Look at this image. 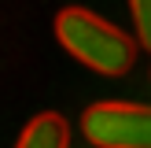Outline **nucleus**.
<instances>
[{
  "instance_id": "1",
  "label": "nucleus",
  "mask_w": 151,
  "mask_h": 148,
  "mask_svg": "<svg viewBox=\"0 0 151 148\" xmlns=\"http://www.w3.org/2000/svg\"><path fill=\"white\" fill-rule=\"evenodd\" d=\"M55 37L74 59L107 78L125 74L137 59V44L129 41V33L88 7H63L55 15Z\"/></svg>"
},
{
  "instance_id": "2",
  "label": "nucleus",
  "mask_w": 151,
  "mask_h": 148,
  "mask_svg": "<svg viewBox=\"0 0 151 148\" xmlns=\"http://www.w3.org/2000/svg\"><path fill=\"white\" fill-rule=\"evenodd\" d=\"M81 133L96 148H151V104H96L81 115Z\"/></svg>"
},
{
  "instance_id": "3",
  "label": "nucleus",
  "mask_w": 151,
  "mask_h": 148,
  "mask_svg": "<svg viewBox=\"0 0 151 148\" xmlns=\"http://www.w3.org/2000/svg\"><path fill=\"white\" fill-rule=\"evenodd\" d=\"M15 148H70V126L55 111H41L37 118H29Z\"/></svg>"
},
{
  "instance_id": "4",
  "label": "nucleus",
  "mask_w": 151,
  "mask_h": 148,
  "mask_svg": "<svg viewBox=\"0 0 151 148\" xmlns=\"http://www.w3.org/2000/svg\"><path fill=\"white\" fill-rule=\"evenodd\" d=\"M129 11H133V22H137L140 48L151 52V0H129Z\"/></svg>"
}]
</instances>
